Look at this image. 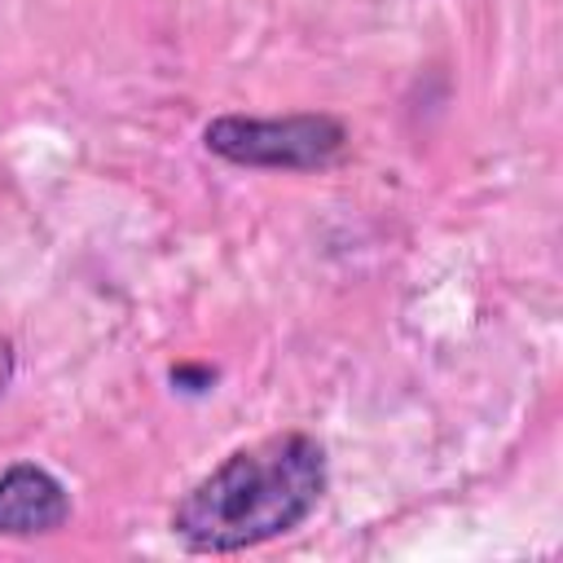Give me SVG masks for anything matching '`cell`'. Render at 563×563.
<instances>
[{
    "label": "cell",
    "mask_w": 563,
    "mask_h": 563,
    "mask_svg": "<svg viewBox=\"0 0 563 563\" xmlns=\"http://www.w3.org/2000/svg\"><path fill=\"white\" fill-rule=\"evenodd\" d=\"M325 488V453L312 435L286 431L224 457L176 506L172 528L189 550H246L290 532Z\"/></svg>",
    "instance_id": "obj_1"
},
{
    "label": "cell",
    "mask_w": 563,
    "mask_h": 563,
    "mask_svg": "<svg viewBox=\"0 0 563 563\" xmlns=\"http://www.w3.org/2000/svg\"><path fill=\"white\" fill-rule=\"evenodd\" d=\"M343 141V128L321 114L295 119H220L207 128V145L233 163L264 167H308L325 163Z\"/></svg>",
    "instance_id": "obj_2"
},
{
    "label": "cell",
    "mask_w": 563,
    "mask_h": 563,
    "mask_svg": "<svg viewBox=\"0 0 563 563\" xmlns=\"http://www.w3.org/2000/svg\"><path fill=\"white\" fill-rule=\"evenodd\" d=\"M66 493L62 484L40 466H13L0 475V532L31 537L53 532L66 519Z\"/></svg>",
    "instance_id": "obj_3"
},
{
    "label": "cell",
    "mask_w": 563,
    "mask_h": 563,
    "mask_svg": "<svg viewBox=\"0 0 563 563\" xmlns=\"http://www.w3.org/2000/svg\"><path fill=\"white\" fill-rule=\"evenodd\" d=\"M9 374H13V347L0 339V391H4V383H9Z\"/></svg>",
    "instance_id": "obj_4"
}]
</instances>
